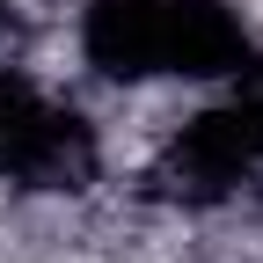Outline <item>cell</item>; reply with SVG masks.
<instances>
[{
    "mask_svg": "<svg viewBox=\"0 0 263 263\" xmlns=\"http://www.w3.org/2000/svg\"><path fill=\"white\" fill-rule=\"evenodd\" d=\"M73 51L110 88H219L249 66L256 37L234 0H88L73 22Z\"/></svg>",
    "mask_w": 263,
    "mask_h": 263,
    "instance_id": "obj_1",
    "label": "cell"
},
{
    "mask_svg": "<svg viewBox=\"0 0 263 263\" xmlns=\"http://www.w3.org/2000/svg\"><path fill=\"white\" fill-rule=\"evenodd\" d=\"M154 183H168L190 205H219V197H241L249 183H263V88L234 73L227 95L168 124L154 154Z\"/></svg>",
    "mask_w": 263,
    "mask_h": 263,
    "instance_id": "obj_2",
    "label": "cell"
},
{
    "mask_svg": "<svg viewBox=\"0 0 263 263\" xmlns=\"http://www.w3.org/2000/svg\"><path fill=\"white\" fill-rule=\"evenodd\" d=\"M95 124L73 103H59L22 66H0V183L73 190L95 176Z\"/></svg>",
    "mask_w": 263,
    "mask_h": 263,
    "instance_id": "obj_3",
    "label": "cell"
}]
</instances>
